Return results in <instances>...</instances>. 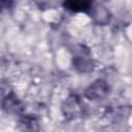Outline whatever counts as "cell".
<instances>
[{"mask_svg":"<svg viewBox=\"0 0 132 132\" xmlns=\"http://www.w3.org/2000/svg\"><path fill=\"white\" fill-rule=\"evenodd\" d=\"M72 63L73 67L80 73H89L94 68V63L90 56V52L85 50L84 46H80V48L76 51V54L72 58Z\"/></svg>","mask_w":132,"mask_h":132,"instance_id":"6da1fadb","label":"cell"},{"mask_svg":"<svg viewBox=\"0 0 132 132\" xmlns=\"http://www.w3.org/2000/svg\"><path fill=\"white\" fill-rule=\"evenodd\" d=\"M62 112L67 120H76L82 113L80 99L76 95H70L62 105Z\"/></svg>","mask_w":132,"mask_h":132,"instance_id":"7a4b0ae2","label":"cell"},{"mask_svg":"<svg viewBox=\"0 0 132 132\" xmlns=\"http://www.w3.org/2000/svg\"><path fill=\"white\" fill-rule=\"evenodd\" d=\"M109 93V86L104 79H96L85 90V96L89 100H101Z\"/></svg>","mask_w":132,"mask_h":132,"instance_id":"3957f363","label":"cell"},{"mask_svg":"<svg viewBox=\"0 0 132 132\" xmlns=\"http://www.w3.org/2000/svg\"><path fill=\"white\" fill-rule=\"evenodd\" d=\"M1 105L2 108L10 114H22L25 110L24 103L13 92H8L2 98Z\"/></svg>","mask_w":132,"mask_h":132,"instance_id":"277c9868","label":"cell"},{"mask_svg":"<svg viewBox=\"0 0 132 132\" xmlns=\"http://www.w3.org/2000/svg\"><path fill=\"white\" fill-rule=\"evenodd\" d=\"M19 127L21 132H39L40 130L39 122L33 114H21Z\"/></svg>","mask_w":132,"mask_h":132,"instance_id":"5b68a950","label":"cell"},{"mask_svg":"<svg viewBox=\"0 0 132 132\" xmlns=\"http://www.w3.org/2000/svg\"><path fill=\"white\" fill-rule=\"evenodd\" d=\"M89 13L91 14V16L96 21V23H98L99 25H105L108 23L109 19H110V14L109 11L103 7V6H96V7H91V10L89 11Z\"/></svg>","mask_w":132,"mask_h":132,"instance_id":"8992f818","label":"cell"},{"mask_svg":"<svg viewBox=\"0 0 132 132\" xmlns=\"http://www.w3.org/2000/svg\"><path fill=\"white\" fill-rule=\"evenodd\" d=\"M92 5L89 1H66L63 3L64 8L72 12H89Z\"/></svg>","mask_w":132,"mask_h":132,"instance_id":"52a82bcc","label":"cell"},{"mask_svg":"<svg viewBox=\"0 0 132 132\" xmlns=\"http://www.w3.org/2000/svg\"><path fill=\"white\" fill-rule=\"evenodd\" d=\"M10 5H11V3H10V2L0 1V12H1V11H3L4 9H6V8H9V7H10Z\"/></svg>","mask_w":132,"mask_h":132,"instance_id":"ba28073f","label":"cell"}]
</instances>
